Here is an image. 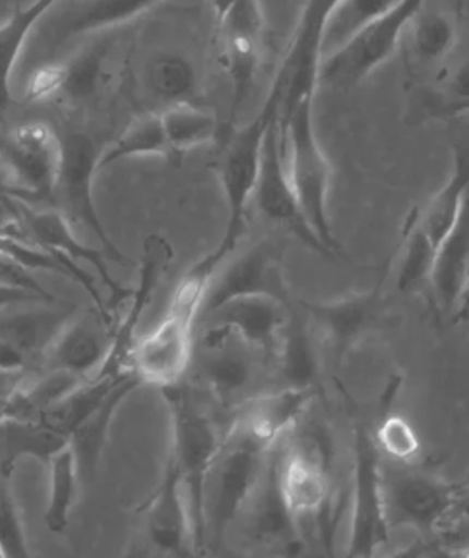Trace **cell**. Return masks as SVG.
Segmentation results:
<instances>
[{
	"label": "cell",
	"mask_w": 469,
	"mask_h": 558,
	"mask_svg": "<svg viewBox=\"0 0 469 558\" xmlns=\"http://www.w3.org/2000/svg\"><path fill=\"white\" fill-rule=\"evenodd\" d=\"M233 253L231 246L219 241L218 246L194 262L177 283L164 318L154 330L139 338L132 351V371L142 384H152L161 390L187 378L196 345V324L202 320L209 286L221 264Z\"/></svg>",
	"instance_id": "6da1fadb"
},
{
	"label": "cell",
	"mask_w": 469,
	"mask_h": 558,
	"mask_svg": "<svg viewBox=\"0 0 469 558\" xmlns=\"http://www.w3.org/2000/svg\"><path fill=\"white\" fill-rule=\"evenodd\" d=\"M171 415V453L183 480L192 522V550L196 555L208 547L204 522V493L209 470L218 458L224 438L218 423L204 410L187 383L161 388Z\"/></svg>",
	"instance_id": "7a4b0ae2"
},
{
	"label": "cell",
	"mask_w": 469,
	"mask_h": 558,
	"mask_svg": "<svg viewBox=\"0 0 469 558\" xmlns=\"http://www.w3.org/2000/svg\"><path fill=\"white\" fill-rule=\"evenodd\" d=\"M269 446L239 425L227 430L216 462L209 470L204 493L206 541L224 545L234 520L251 505L268 465Z\"/></svg>",
	"instance_id": "3957f363"
},
{
	"label": "cell",
	"mask_w": 469,
	"mask_h": 558,
	"mask_svg": "<svg viewBox=\"0 0 469 558\" xmlns=\"http://www.w3.org/2000/svg\"><path fill=\"white\" fill-rule=\"evenodd\" d=\"M279 122L286 144L287 174L303 208L304 218L334 256H344L332 229L328 211L332 167L314 132L313 99H304L296 105Z\"/></svg>",
	"instance_id": "277c9868"
},
{
	"label": "cell",
	"mask_w": 469,
	"mask_h": 558,
	"mask_svg": "<svg viewBox=\"0 0 469 558\" xmlns=\"http://www.w3.org/2000/svg\"><path fill=\"white\" fill-rule=\"evenodd\" d=\"M20 211L29 239L61 262L69 270L70 279H74L92 295L94 306L105 320L115 324L117 308L131 299L132 289L122 288L115 281L104 254L79 241L70 219L61 211L29 209L27 206H22Z\"/></svg>",
	"instance_id": "5b68a950"
},
{
	"label": "cell",
	"mask_w": 469,
	"mask_h": 558,
	"mask_svg": "<svg viewBox=\"0 0 469 558\" xmlns=\"http://www.w3.org/2000/svg\"><path fill=\"white\" fill-rule=\"evenodd\" d=\"M281 92L269 87L268 97L251 122L229 132L224 156L219 159V181L227 206V223L221 243L237 251L244 233L246 206L252 198L254 183L261 169L262 149L269 126L281 113Z\"/></svg>",
	"instance_id": "8992f818"
},
{
	"label": "cell",
	"mask_w": 469,
	"mask_h": 558,
	"mask_svg": "<svg viewBox=\"0 0 469 558\" xmlns=\"http://www.w3.org/2000/svg\"><path fill=\"white\" fill-rule=\"evenodd\" d=\"M383 487L392 530L431 532L453 518L458 485L416 462L383 456Z\"/></svg>",
	"instance_id": "52a82bcc"
},
{
	"label": "cell",
	"mask_w": 469,
	"mask_h": 558,
	"mask_svg": "<svg viewBox=\"0 0 469 558\" xmlns=\"http://www.w3.org/2000/svg\"><path fill=\"white\" fill-rule=\"evenodd\" d=\"M349 518V557H373L390 541L383 487V453L373 430L353 423V490Z\"/></svg>",
	"instance_id": "ba28073f"
},
{
	"label": "cell",
	"mask_w": 469,
	"mask_h": 558,
	"mask_svg": "<svg viewBox=\"0 0 469 558\" xmlns=\"http://www.w3.org/2000/svg\"><path fill=\"white\" fill-rule=\"evenodd\" d=\"M425 0H401L386 14L366 24L348 44L322 61L321 86L348 89L383 66L400 49L401 37L409 20Z\"/></svg>",
	"instance_id": "9c48e42d"
},
{
	"label": "cell",
	"mask_w": 469,
	"mask_h": 558,
	"mask_svg": "<svg viewBox=\"0 0 469 558\" xmlns=\"http://www.w3.org/2000/svg\"><path fill=\"white\" fill-rule=\"evenodd\" d=\"M251 201L261 211L262 218L268 219L269 223L286 229L289 235L297 236L304 246H309L314 253L336 258L304 218L303 208L293 191V184L289 181L286 167V144H284V131H281L279 119L269 126L266 140H264L261 169H258Z\"/></svg>",
	"instance_id": "30bf717a"
},
{
	"label": "cell",
	"mask_w": 469,
	"mask_h": 558,
	"mask_svg": "<svg viewBox=\"0 0 469 558\" xmlns=\"http://www.w3.org/2000/svg\"><path fill=\"white\" fill-rule=\"evenodd\" d=\"M62 159L55 194L61 196L64 216L70 221H79L87 227L97 241L104 246L109 260L132 262L121 248L113 243V239L107 233L104 221L97 214L94 202V177L97 171L99 149L92 136L84 132H67L62 134Z\"/></svg>",
	"instance_id": "8fae6325"
},
{
	"label": "cell",
	"mask_w": 469,
	"mask_h": 558,
	"mask_svg": "<svg viewBox=\"0 0 469 558\" xmlns=\"http://www.w3.org/2000/svg\"><path fill=\"white\" fill-rule=\"evenodd\" d=\"M338 2L339 0H304L296 32L274 78V86L279 87L284 97L279 119L304 99H314L316 87L321 86L318 76L324 59V32Z\"/></svg>",
	"instance_id": "7c38bea8"
},
{
	"label": "cell",
	"mask_w": 469,
	"mask_h": 558,
	"mask_svg": "<svg viewBox=\"0 0 469 558\" xmlns=\"http://www.w3.org/2000/svg\"><path fill=\"white\" fill-rule=\"evenodd\" d=\"M4 173L16 189L17 198L44 201L55 196L61 169V134L47 122H26L10 134L2 148Z\"/></svg>",
	"instance_id": "4fadbf2b"
},
{
	"label": "cell",
	"mask_w": 469,
	"mask_h": 558,
	"mask_svg": "<svg viewBox=\"0 0 469 558\" xmlns=\"http://www.w3.org/2000/svg\"><path fill=\"white\" fill-rule=\"evenodd\" d=\"M299 306L309 318V326H313L322 340L330 343L336 357L341 359L383 323L386 313L383 279L363 293L332 301H301Z\"/></svg>",
	"instance_id": "5bb4252c"
},
{
	"label": "cell",
	"mask_w": 469,
	"mask_h": 558,
	"mask_svg": "<svg viewBox=\"0 0 469 558\" xmlns=\"http://www.w3.org/2000/svg\"><path fill=\"white\" fill-rule=\"evenodd\" d=\"M254 355L258 353L234 338L233 333L206 326L201 348L194 345L191 368L196 371V376L208 386L219 403L237 405L249 398L246 390L256 378Z\"/></svg>",
	"instance_id": "9a60e30c"
},
{
	"label": "cell",
	"mask_w": 469,
	"mask_h": 558,
	"mask_svg": "<svg viewBox=\"0 0 469 558\" xmlns=\"http://www.w3.org/2000/svg\"><path fill=\"white\" fill-rule=\"evenodd\" d=\"M173 246L166 236L149 235L144 241L142 260H140L139 288L132 289L129 313L121 323L115 324L113 338L101 366L92 376L97 378H115L132 371V351L139 341V328L142 316L146 313L154 293H156L164 274L173 260Z\"/></svg>",
	"instance_id": "2e32d148"
},
{
	"label": "cell",
	"mask_w": 469,
	"mask_h": 558,
	"mask_svg": "<svg viewBox=\"0 0 469 558\" xmlns=\"http://www.w3.org/2000/svg\"><path fill=\"white\" fill-rule=\"evenodd\" d=\"M221 35L224 66L231 78V113L229 122L237 119L244 99L251 94L256 69L261 62L264 14L261 0H233L226 16L218 22Z\"/></svg>",
	"instance_id": "e0dca14e"
},
{
	"label": "cell",
	"mask_w": 469,
	"mask_h": 558,
	"mask_svg": "<svg viewBox=\"0 0 469 558\" xmlns=\"http://www.w3.org/2000/svg\"><path fill=\"white\" fill-rule=\"evenodd\" d=\"M164 2L167 0H72L49 20L45 17L44 29L37 35L39 51L52 57L76 37L122 26Z\"/></svg>",
	"instance_id": "ac0fdd59"
},
{
	"label": "cell",
	"mask_w": 469,
	"mask_h": 558,
	"mask_svg": "<svg viewBox=\"0 0 469 558\" xmlns=\"http://www.w3.org/2000/svg\"><path fill=\"white\" fill-rule=\"evenodd\" d=\"M244 295H264L289 305V286L284 274V258L278 246L261 243L234 258L231 266L214 278L209 286L202 316L224 305L229 299Z\"/></svg>",
	"instance_id": "d6986e66"
},
{
	"label": "cell",
	"mask_w": 469,
	"mask_h": 558,
	"mask_svg": "<svg viewBox=\"0 0 469 558\" xmlns=\"http://www.w3.org/2000/svg\"><path fill=\"white\" fill-rule=\"evenodd\" d=\"M289 314V306L278 299L244 295L229 299L224 305L204 314L202 323L229 331L262 357L274 359Z\"/></svg>",
	"instance_id": "ffe728a7"
},
{
	"label": "cell",
	"mask_w": 469,
	"mask_h": 558,
	"mask_svg": "<svg viewBox=\"0 0 469 558\" xmlns=\"http://www.w3.org/2000/svg\"><path fill=\"white\" fill-rule=\"evenodd\" d=\"M113 330L115 324L105 320L96 306L87 313H76L47 349L37 368L89 378L107 357Z\"/></svg>",
	"instance_id": "44dd1931"
},
{
	"label": "cell",
	"mask_w": 469,
	"mask_h": 558,
	"mask_svg": "<svg viewBox=\"0 0 469 558\" xmlns=\"http://www.w3.org/2000/svg\"><path fill=\"white\" fill-rule=\"evenodd\" d=\"M144 532L149 543L167 555H187L192 549V522L183 480L173 460L167 458L166 470L154 495L142 506Z\"/></svg>",
	"instance_id": "7402d4cb"
},
{
	"label": "cell",
	"mask_w": 469,
	"mask_h": 558,
	"mask_svg": "<svg viewBox=\"0 0 469 558\" xmlns=\"http://www.w3.org/2000/svg\"><path fill=\"white\" fill-rule=\"evenodd\" d=\"M279 495L297 520L322 514L330 498V481L324 460L306 446H293L274 458Z\"/></svg>",
	"instance_id": "603a6c76"
},
{
	"label": "cell",
	"mask_w": 469,
	"mask_h": 558,
	"mask_svg": "<svg viewBox=\"0 0 469 558\" xmlns=\"http://www.w3.org/2000/svg\"><path fill=\"white\" fill-rule=\"evenodd\" d=\"M314 393V388L286 386L281 390L251 396L241 403V410L233 423L264 445L274 448L284 436L296 430L297 423L313 403Z\"/></svg>",
	"instance_id": "cb8c5ba5"
},
{
	"label": "cell",
	"mask_w": 469,
	"mask_h": 558,
	"mask_svg": "<svg viewBox=\"0 0 469 558\" xmlns=\"http://www.w3.org/2000/svg\"><path fill=\"white\" fill-rule=\"evenodd\" d=\"M57 303H34L29 311L16 313H7V306H0V343L12 349L26 365L34 363L37 368L52 341L79 313L76 305L49 306Z\"/></svg>",
	"instance_id": "d4e9b609"
},
{
	"label": "cell",
	"mask_w": 469,
	"mask_h": 558,
	"mask_svg": "<svg viewBox=\"0 0 469 558\" xmlns=\"http://www.w3.org/2000/svg\"><path fill=\"white\" fill-rule=\"evenodd\" d=\"M458 39V10L443 0H425L409 20L401 37V51L406 52L411 72L438 66L453 51Z\"/></svg>",
	"instance_id": "484cf974"
},
{
	"label": "cell",
	"mask_w": 469,
	"mask_h": 558,
	"mask_svg": "<svg viewBox=\"0 0 469 558\" xmlns=\"http://www.w3.org/2000/svg\"><path fill=\"white\" fill-rule=\"evenodd\" d=\"M453 144V173L443 189L436 192L426 208L416 211V218L425 235L441 248L446 235L460 218L469 194V126L450 134Z\"/></svg>",
	"instance_id": "4316f807"
},
{
	"label": "cell",
	"mask_w": 469,
	"mask_h": 558,
	"mask_svg": "<svg viewBox=\"0 0 469 558\" xmlns=\"http://www.w3.org/2000/svg\"><path fill=\"white\" fill-rule=\"evenodd\" d=\"M140 386L142 380L134 371L122 375L115 384L113 390L101 401V405L89 417L84 418L70 435L69 445L76 458L82 485H89L96 477L97 465L101 462L105 446L109 440V428L113 425L115 415L122 401L129 400V396L139 390Z\"/></svg>",
	"instance_id": "83f0119b"
},
{
	"label": "cell",
	"mask_w": 469,
	"mask_h": 558,
	"mask_svg": "<svg viewBox=\"0 0 469 558\" xmlns=\"http://www.w3.org/2000/svg\"><path fill=\"white\" fill-rule=\"evenodd\" d=\"M109 44L89 45L74 59L61 66H47L35 76L29 86V99H44L49 96H64L70 101H82L94 96L101 74V64L107 57Z\"/></svg>",
	"instance_id": "f1b7e54d"
},
{
	"label": "cell",
	"mask_w": 469,
	"mask_h": 558,
	"mask_svg": "<svg viewBox=\"0 0 469 558\" xmlns=\"http://www.w3.org/2000/svg\"><path fill=\"white\" fill-rule=\"evenodd\" d=\"M69 445V438L47 427L41 418L0 421V471L12 477L17 463L26 458L49 463L52 456Z\"/></svg>",
	"instance_id": "f546056e"
},
{
	"label": "cell",
	"mask_w": 469,
	"mask_h": 558,
	"mask_svg": "<svg viewBox=\"0 0 469 558\" xmlns=\"http://www.w3.org/2000/svg\"><path fill=\"white\" fill-rule=\"evenodd\" d=\"M469 260V194L461 208L460 218L446 235L438 254H436L435 270L431 278V288L435 295L436 306L446 316H453L461 281Z\"/></svg>",
	"instance_id": "4dcf8cb0"
},
{
	"label": "cell",
	"mask_w": 469,
	"mask_h": 558,
	"mask_svg": "<svg viewBox=\"0 0 469 558\" xmlns=\"http://www.w3.org/2000/svg\"><path fill=\"white\" fill-rule=\"evenodd\" d=\"M59 0H35L34 4H27L24 9H16L12 16L0 24V122L7 119L10 105H12V70L16 64L20 52L26 45L27 35L32 34L45 14L51 12L52 7Z\"/></svg>",
	"instance_id": "1f68e13d"
},
{
	"label": "cell",
	"mask_w": 469,
	"mask_h": 558,
	"mask_svg": "<svg viewBox=\"0 0 469 558\" xmlns=\"http://www.w3.org/2000/svg\"><path fill=\"white\" fill-rule=\"evenodd\" d=\"M49 502L45 508L44 523L49 532L59 535L69 527L70 512L76 505L82 481L79 465L70 445L52 456L49 463Z\"/></svg>",
	"instance_id": "d6a6232c"
},
{
	"label": "cell",
	"mask_w": 469,
	"mask_h": 558,
	"mask_svg": "<svg viewBox=\"0 0 469 558\" xmlns=\"http://www.w3.org/2000/svg\"><path fill=\"white\" fill-rule=\"evenodd\" d=\"M171 156H181L191 149L208 144L218 136V119L202 107L183 101L166 107L161 113Z\"/></svg>",
	"instance_id": "836d02e7"
},
{
	"label": "cell",
	"mask_w": 469,
	"mask_h": 558,
	"mask_svg": "<svg viewBox=\"0 0 469 558\" xmlns=\"http://www.w3.org/2000/svg\"><path fill=\"white\" fill-rule=\"evenodd\" d=\"M122 375H127V373H122ZM122 375L115 376V378L89 376L86 380H82L72 392L67 393L61 401H57L52 408L45 411L39 418L47 427L61 433L70 440L74 428L79 427L84 418L89 417L101 405V401L107 398V393L113 390L115 384Z\"/></svg>",
	"instance_id": "e575fe53"
},
{
	"label": "cell",
	"mask_w": 469,
	"mask_h": 558,
	"mask_svg": "<svg viewBox=\"0 0 469 558\" xmlns=\"http://www.w3.org/2000/svg\"><path fill=\"white\" fill-rule=\"evenodd\" d=\"M274 361L278 365L279 375L286 380V386L314 388L318 363L313 340L306 330V324L296 320L293 314H289Z\"/></svg>",
	"instance_id": "d590c367"
},
{
	"label": "cell",
	"mask_w": 469,
	"mask_h": 558,
	"mask_svg": "<svg viewBox=\"0 0 469 558\" xmlns=\"http://www.w3.org/2000/svg\"><path fill=\"white\" fill-rule=\"evenodd\" d=\"M148 156L171 157L159 114H144L134 119L111 146L101 149L97 169L115 166L129 157Z\"/></svg>",
	"instance_id": "8d00e7d4"
},
{
	"label": "cell",
	"mask_w": 469,
	"mask_h": 558,
	"mask_svg": "<svg viewBox=\"0 0 469 558\" xmlns=\"http://www.w3.org/2000/svg\"><path fill=\"white\" fill-rule=\"evenodd\" d=\"M436 254L438 248L425 235L413 211L404 227V241H401L400 260H398L396 283L401 293H413L418 289L421 291L425 286H431Z\"/></svg>",
	"instance_id": "74e56055"
},
{
	"label": "cell",
	"mask_w": 469,
	"mask_h": 558,
	"mask_svg": "<svg viewBox=\"0 0 469 558\" xmlns=\"http://www.w3.org/2000/svg\"><path fill=\"white\" fill-rule=\"evenodd\" d=\"M199 86V74L189 59L183 54L164 52L146 69V87L152 97L169 107V105L191 101Z\"/></svg>",
	"instance_id": "f35d334b"
},
{
	"label": "cell",
	"mask_w": 469,
	"mask_h": 558,
	"mask_svg": "<svg viewBox=\"0 0 469 558\" xmlns=\"http://www.w3.org/2000/svg\"><path fill=\"white\" fill-rule=\"evenodd\" d=\"M401 0H339L326 24L322 52L324 59L348 44L349 39L361 32L366 24L383 16ZM322 59V61H324Z\"/></svg>",
	"instance_id": "ab89813d"
},
{
	"label": "cell",
	"mask_w": 469,
	"mask_h": 558,
	"mask_svg": "<svg viewBox=\"0 0 469 558\" xmlns=\"http://www.w3.org/2000/svg\"><path fill=\"white\" fill-rule=\"evenodd\" d=\"M373 435L384 458L396 460V462L418 460L419 450H421L418 433L400 415L386 411L378 427L373 428Z\"/></svg>",
	"instance_id": "60d3db41"
},
{
	"label": "cell",
	"mask_w": 469,
	"mask_h": 558,
	"mask_svg": "<svg viewBox=\"0 0 469 558\" xmlns=\"http://www.w3.org/2000/svg\"><path fill=\"white\" fill-rule=\"evenodd\" d=\"M10 480L12 477L0 471V550L2 558H26L32 553Z\"/></svg>",
	"instance_id": "b9f144b4"
},
{
	"label": "cell",
	"mask_w": 469,
	"mask_h": 558,
	"mask_svg": "<svg viewBox=\"0 0 469 558\" xmlns=\"http://www.w3.org/2000/svg\"><path fill=\"white\" fill-rule=\"evenodd\" d=\"M0 288L24 289V291L45 296L49 301H57V296H52L39 281H35L32 270H27L22 262L4 251H0Z\"/></svg>",
	"instance_id": "7bdbcfd3"
},
{
	"label": "cell",
	"mask_w": 469,
	"mask_h": 558,
	"mask_svg": "<svg viewBox=\"0 0 469 558\" xmlns=\"http://www.w3.org/2000/svg\"><path fill=\"white\" fill-rule=\"evenodd\" d=\"M35 366H0V413L7 410L10 401L26 386L27 378L34 373Z\"/></svg>",
	"instance_id": "ee69618b"
},
{
	"label": "cell",
	"mask_w": 469,
	"mask_h": 558,
	"mask_svg": "<svg viewBox=\"0 0 469 558\" xmlns=\"http://www.w3.org/2000/svg\"><path fill=\"white\" fill-rule=\"evenodd\" d=\"M448 96L446 101H466L469 99V61L461 62L456 69L453 78L448 82Z\"/></svg>",
	"instance_id": "f6af8a7d"
},
{
	"label": "cell",
	"mask_w": 469,
	"mask_h": 558,
	"mask_svg": "<svg viewBox=\"0 0 469 558\" xmlns=\"http://www.w3.org/2000/svg\"><path fill=\"white\" fill-rule=\"evenodd\" d=\"M32 303H57L24 289H0V306L32 305Z\"/></svg>",
	"instance_id": "bcb514c9"
},
{
	"label": "cell",
	"mask_w": 469,
	"mask_h": 558,
	"mask_svg": "<svg viewBox=\"0 0 469 558\" xmlns=\"http://www.w3.org/2000/svg\"><path fill=\"white\" fill-rule=\"evenodd\" d=\"M469 318V260L466 266V274H464V281H461L460 295H458V303L454 308L453 320L454 323H464Z\"/></svg>",
	"instance_id": "7dc6e473"
},
{
	"label": "cell",
	"mask_w": 469,
	"mask_h": 558,
	"mask_svg": "<svg viewBox=\"0 0 469 558\" xmlns=\"http://www.w3.org/2000/svg\"><path fill=\"white\" fill-rule=\"evenodd\" d=\"M453 518H460V520H468L469 518V480L464 485H458Z\"/></svg>",
	"instance_id": "c3c4849f"
},
{
	"label": "cell",
	"mask_w": 469,
	"mask_h": 558,
	"mask_svg": "<svg viewBox=\"0 0 469 558\" xmlns=\"http://www.w3.org/2000/svg\"><path fill=\"white\" fill-rule=\"evenodd\" d=\"M435 114L436 117H444V119H458V117L469 114V99H466V101H444L443 107Z\"/></svg>",
	"instance_id": "681fc988"
},
{
	"label": "cell",
	"mask_w": 469,
	"mask_h": 558,
	"mask_svg": "<svg viewBox=\"0 0 469 558\" xmlns=\"http://www.w3.org/2000/svg\"><path fill=\"white\" fill-rule=\"evenodd\" d=\"M209 4H212V10H214L216 22H219L221 17L226 16V12L233 4V0H209Z\"/></svg>",
	"instance_id": "f907efd6"
},
{
	"label": "cell",
	"mask_w": 469,
	"mask_h": 558,
	"mask_svg": "<svg viewBox=\"0 0 469 558\" xmlns=\"http://www.w3.org/2000/svg\"><path fill=\"white\" fill-rule=\"evenodd\" d=\"M0 196H16V189L10 183L9 174L0 169Z\"/></svg>",
	"instance_id": "816d5d0a"
},
{
	"label": "cell",
	"mask_w": 469,
	"mask_h": 558,
	"mask_svg": "<svg viewBox=\"0 0 469 558\" xmlns=\"http://www.w3.org/2000/svg\"><path fill=\"white\" fill-rule=\"evenodd\" d=\"M0 558H2V550H0Z\"/></svg>",
	"instance_id": "f5cc1de1"
}]
</instances>
